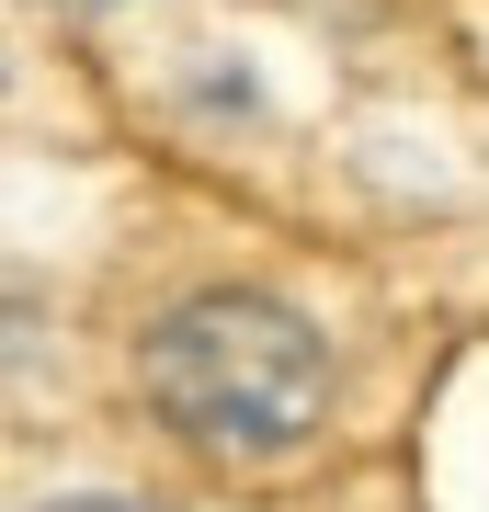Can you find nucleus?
<instances>
[{
	"instance_id": "f257e3e1",
	"label": "nucleus",
	"mask_w": 489,
	"mask_h": 512,
	"mask_svg": "<svg viewBox=\"0 0 489 512\" xmlns=\"http://www.w3.org/2000/svg\"><path fill=\"white\" fill-rule=\"evenodd\" d=\"M148 399L182 444H205V456H296V444L319 433L330 410V353L319 330L296 308H273V296H182V308L148 330L137 353Z\"/></svg>"
},
{
	"instance_id": "f03ea898",
	"label": "nucleus",
	"mask_w": 489,
	"mask_h": 512,
	"mask_svg": "<svg viewBox=\"0 0 489 512\" xmlns=\"http://www.w3.org/2000/svg\"><path fill=\"white\" fill-rule=\"evenodd\" d=\"M35 512H148V501H114V490H69V501H35Z\"/></svg>"
},
{
	"instance_id": "7ed1b4c3",
	"label": "nucleus",
	"mask_w": 489,
	"mask_h": 512,
	"mask_svg": "<svg viewBox=\"0 0 489 512\" xmlns=\"http://www.w3.org/2000/svg\"><path fill=\"white\" fill-rule=\"evenodd\" d=\"M69 12H114V0H69Z\"/></svg>"
}]
</instances>
